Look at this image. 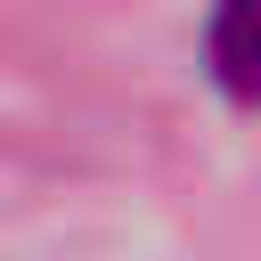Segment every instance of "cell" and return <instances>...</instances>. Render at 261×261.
<instances>
[{"label": "cell", "mask_w": 261, "mask_h": 261, "mask_svg": "<svg viewBox=\"0 0 261 261\" xmlns=\"http://www.w3.org/2000/svg\"><path fill=\"white\" fill-rule=\"evenodd\" d=\"M204 65L228 98H261V0H212L204 16Z\"/></svg>", "instance_id": "1"}]
</instances>
